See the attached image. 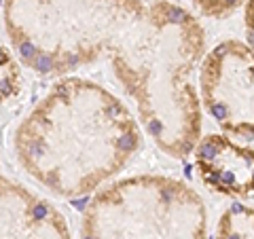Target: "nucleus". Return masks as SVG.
Listing matches in <instances>:
<instances>
[{
  "mask_svg": "<svg viewBox=\"0 0 254 239\" xmlns=\"http://www.w3.org/2000/svg\"><path fill=\"white\" fill-rule=\"evenodd\" d=\"M140 142L138 121L113 91L64 76L23 117L13 146L38 184L62 199H78L123 172Z\"/></svg>",
  "mask_w": 254,
  "mask_h": 239,
  "instance_id": "obj_1",
  "label": "nucleus"
},
{
  "mask_svg": "<svg viewBox=\"0 0 254 239\" xmlns=\"http://www.w3.org/2000/svg\"><path fill=\"white\" fill-rule=\"evenodd\" d=\"M205 58V30L193 13L157 0L110 55V68L136 102L138 121L155 146L185 159L201 140L195 70Z\"/></svg>",
  "mask_w": 254,
  "mask_h": 239,
  "instance_id": "obj_2",
  "label": "nucleus"
},
{
  "mask_svg": "<svg viewBox=\"0 0 254 239\" xmlns=\"http://www.w3.org/2000/svg\"><path fill=\"white\" fill-rule=\"evenodd\" d=\"M142 0H4L2 19L19 61L38 76H66L121 45Z\"/></svg>",
  "mask_w": 254,
  "mask_h": 239,
  "instance_id": "obj_3",
  "label": "nucleus"
},
{
  "mask_svg": "<svg viewBox=\"0 0 254 239\" xmlns=\"http://www.w3.org/2000/svg\"><path fill=\"white\" fill-rule=\"evenodd\" d=\"M81 239H208V210L182 180L140 174L91 197Z\"/></svg>",
  "mask_w": 254,
  "mask_h": 239,
  "instance_id": "obj_4",
  "label": "nucleus"
},
{
  "mask_svg": "<svg viewBox=\"0 0 254 239\" xmlns=\"http://www.w3.org/2000/svg\"><path fill=\"white\" fill-rule=\"evenodd\" d=\"M201 108L227 135L254 140V49L237 38L205 53L197 78Z\"/></svg>",
  "mask_w": 254,
  "mask_h": 239,
  "instance_id": "obj_5",
  "label": "nucleus"
},
{
  "mask_svg": "<svg viewBox=\"0 0 254 239\" xmlns=\"http://www.w3.org/2000/svg\"><path fill=\"white\" fill-rule=\"evenodd\" d=\"M0 237L72 239L64 214L45 197L15 180H0Z\"/></svg>",
  "mask_w": 254,
  "mask_h": 239,
  "instance_id": "obj_6",
  "label": "nucleus"
},
{
  "mask_svg": "<svg viewBox=\"0 0 254 239\" xmlns=\"http://www.w3.org/2000/svg\"><path fill=\"white\" fill-rule=\"evenodd\" d=\"M195 167L205 186L227 197L254 193V150L237 144L227 133L201 135L193 150Z\"/></svg>",
  "mask_w": 254,
  "mask_h": 239,
  "instance_id": "obj_7",
  "label": "nucleus"
},
{
  "mask_svg": "<svg viewBox=\"0 0 254 239\" xmlns=\"http://www.w3.org/2000/svg\"><path fill=\"white\" fill-rule=\"evenodd\" d=\"M216 239H254V208L233 203L222 212L216 227Z\"/></svg>",
  "mask_w": 254,
  "mask_h": 239,
  "instance_id": "obj_8",
  "label": "nucleus"
},
{
  "mask_svg": "<svg viewBox=\"0 0 254 239\" xmlns=\"http://www.w3.org/2000/svg\"><path fill=\"white\" fill-rule=\"evenodd\" d=\"M0 81H2V100H11L21 87V72L15 60L9 55L6 47H2V72H0Z\"/></svg>",
  "mask_w": 254,
  "mask_h": 239,
  "instance_id": "obj_9",
  "label": "nucleus"
},
{
  "mask_svg": "<svg viewBox=\"0 0 254 239\" xmlns=\"http://www.w3.org/2000/svg\"><path fill=\"white\" fill-rule=\"evenodd\" d=\"M190 2H193L205 17L222 19V17H227V15H231L237 6H242L246 0H190Z\"/></svg>",
  "mask_w": 254,
  "mask_h": 239,
  "instance_id": "obj_10",
  "label": "nucleus"
},
{
  "mask_svg": "<svg viewBox=\"0 0 254 239\" xmlns=\"http://www.w3.org/2000/svg\"><path fill=\"white\" fill-rule=\"evenodd\" d=\"M244 28H246V38H248V45L254 49V0H246V6H244Z\"/></svg>",
  "mask_w": 254,
  "mask_h": 239,
  "instance_id": "obj_11",
  "label": "nucleus"
}]
</instances>
